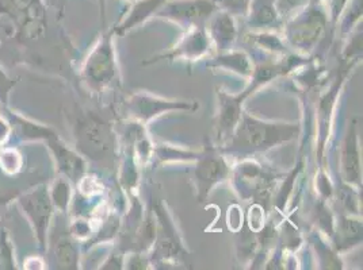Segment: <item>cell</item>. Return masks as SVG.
I'll use <instances>...</instances> for the list:
<instances>
[{
    "mask_svg": "<svg viewBox=\"0 0 363 270\" xmlns=\"http://www.w3.org/2000/svg\"><path fill=\"white\" fill-rule=\"evenodd\" d=\"M296 134L294 124L262 122L244 114L232 135V146L240 151H266L288 142Z\"/></svg>",
    "mask_w": 363,
    "mask_h": 270,
    "instance_id": "6da1fadb",
    "label": "cell"
},
{
    "mask_svg": "<svg viewBox=\"0 0 363 270\" xmlns=\"http://www.w3.org/2000/svg\"><path fill=\"white\" fill-rule=\"evenodd\" d=\"M325 14L318 6L308 4L300 16H296L288 25V40L300 49H309L324 30Z\"/></svg>",
    "mask_w": 363,
    "mask_h": 270,
    "instance_id": "7a4b0ae2",
    "label": "cell"
},
{
    "mask_svg": "<svg viewBox=\"0 0 363 270\" xmlns=\"http://www.w3.org/2000/svg\"><path fill=\"white\" fill-rule=\"evenodd\" d=\"M217 10L213 0H167L156 14L178 23L201 25L211 19Z\"/></svg>",
    "mask_w": 363,
    "mask_h": 270,
    "instance_id": "3957f363",
    "label": "cell"
},
{
    "mask_svg": "<svg viewBox=\"0 0 363 270\" xmlns=\"http://www.w3.org/2000/svg\"><path fill=\"white\" fill-rule=\"evenodd\" d=\"M227 176L228 166L221 157L214 154L201 157L194 172L199 200L202 201L206 196L209 195L213 187L225 180Z\"/></svg>",
    "mask_w": 363,
    "mask_h": 270,
    "instance_id": "277c9868",
    "label": "cell"
},
{
    "mask_svg": "<svg viewBox=\"0 0 363 270\" xmlns=\"http://www.w3.org/2000/svg\"><path fill=\"white\" fill-rule=\"evenodd\" d=\"M129 105H130L132 112H135L137 118L144 122L171 110H194L196 108V105L187 102H168V100L153 98L150 95H136L132 98Z\"/></svg>",
    "mask_w": 363,
    "mask_h": 270,
    "instance_id": "5b68a950",
    "label": "cell"
},
{
    "mask_svg": "<svg viewBox=\"0 0 363 270\" xmlns=\"http://www.w3.org/2000/svg\"><path fill=\"white\" fill-rule=\"evenodd\" d=\"M247 95V93H245ZM245 95L230 96L224 92L218 93L220 99V115H218V136H232L239 122L242 119V102Z\"/></svg>",
    "mask_w": 363,
    "mask_h": 270,
    "instance_id": "8992f818",
    "label": "cell"
},
{
    "mask_svg": "<svg viewBox=\"0 0 363 270\" xmlns=\"http://www.w3.org/2000/svg\"><path fill=\"white\" fill-rule=\"evenodd\" d=\"M342 170H343V177L347 182H358L359 181L361 161H359L358 138L355 133V126H351V130L343 143Z\"/></svg>",
    "mask_w": 363,
    "mask_h": 270,
    "instance_id": "52a82bcc",
    "label": "cell"
},
{
    "mask_svg": "<svg viewBox=\"0 0 363 270\" xmlns=\"http://www.w3.org/2000/svg\"><path fill=\"white\" fill-rule=\"evenodd\" d=\"M211 37L217 44L218 49H224L230 45L238 34L236 23L232 14L227 11H221L218 14H213L211 18Z\"/></svg>",
    "mask_w": 363,
    "mask_h": 270,
    "instance_id": "ba28073f",
    "label": "cell"
},
{
    "mask_svg": "<svg viewBox=\"0 0 363 270\" xmlns=\"http://www.w3.org/2000/svg\"><path fill=\"white\" fill-rule=\"evenodd\" d=\"M247 13L250 25L255 28L272 26L281 16L274 0H251Z\"/></svg>",
    "mask_w": 363,
    "mask_h": 270,
    "instance_id": "9c48e42d",
    "label": "cell"
},
{
    "mask_svg": "<svg viewBox=\"0 0 363 270\" xmlns=\"http://www.w3.org/2000/svg\"><path fill=\"white\" fill-rule=\"evenodd\" d=\"M167 0H136L133 1V7L130 13L122 20L121 26L118 28L120 34H123L136 25L147 20L150 16L156 14Z\"/></svg>",
    "mask_w": 363,
    "mask_h": 270,
    "instance_id": "30bf717a",
    "label": "cell"
},
{
    "mask_svg": "<svg viewBox=\"0 0 363 270\" xmlns=\"http://www.w3.org/2000/svg\"><path fill=\"white\" fill-rule=\"evenodd\" d=\"M206 49H208L206 35L201 30H196L193 31L189 37H186L184 42L175 50V53L171 54V57L183 56L187 59H193L203 54Z\"/></svg>",
    "mask_w": 363,
    "mask_h": 270,
    "instance_id": "8fae6325",
    "label": "cell"
},
{
    "mask_svg": "<svg viewBox=\"0 0 363 270\" xmlns=\"http://www.w3.org/2000/svg\"><path fill=\"white\" fill-rule=\"evenodd\" d=\"M114 57L113 49L108 42L102 46V49L95 56V65H94V76L99 81H108L114 76Z\"/></svg>",
    "mask_w": 363,
    "mask_h": 270,
    "instance_id": "7c38bea8",
    "label": "cell"
},
{
    "mask_svg": "<svg viewBox=\"0 0 363 270\" xmlns=\"http://www.w3.org/2000/svg\"><path fill=\"white\" fill-rule=\"evenodd\" d=\"M339 235L342 243H355L362 240V225L358 221L345 218L339 225Z\"/></svg>",
    "mask_w": 363,
    "mask_h": 270,
    "instance_id": "4fadbf2b",
    "label": "cell"
},
{
    "mask_svg": "<svg viewBox=\"0 0 363 270\" xmlns=\"http://www.w3.org/2000/svg\"><path fill=\"white\" fill-rule=\"evenodd\" d=\"M218 60L224 61L228 68L236 69L238 72H240L242 75H248L250 71V62L245 54L242 53H233V54H228V56H223Z\"/></svg>",
    "mask_w": 363,
    "mask_h": 270,
    "instance_id": "5bb4252c",
    "label": "cell"
},
{
    "mask_svg": "<svg viewBox=\"0 0 363 270\" xmlns=\"http://www.w3.org/2000/svg\"><path fill=\"white\" fill-rule=\"evenodd\" d=\"M217 8L227 11L229 14H245L251 0H213Z\"/></svg>",
    "mask_w": 363,
    "mask_h": 270,
    "instance_id": "9a60e30c",
    "label": "cell"
},
{
    "mask_svg": "<svg viewBox=\"0 0 363 270\" xmlns=\"http://www.w3.org/2000/svg\"><path fill=\"white\" fill-rule=\"evenodd\" d=\"M274 1L278 7L279 14H289L296 10H301L311 3V0H274Z\"/></svg>",
    "mask_w": 363,
    "mask_h": 270,
    "instance_id": "2e32d148",
    "label": "cell"
},
{
    "mask_svg": "<svg viewBox=\"0 0 363 270\" xmlns=\"http://www.w3.org/2000/svg\"><path fill=\"white\" fill-rule=\"evenodd\" d=\"M129 1H136V0H129Z\"/></svg>",
    "mask_w": 363,
    "mask_h": 270,
    "instance_id": "e0dca14e",
    "label": "cell"
}]
</instances>
